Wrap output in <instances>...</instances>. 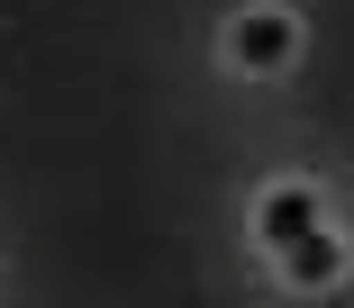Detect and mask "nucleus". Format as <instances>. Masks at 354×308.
I'll return each instance as SVG.
<instances>
[{
  "label": "nucleus",
  "mask_w": 354,
  "mask_h": 308,
  "mask_svg": "<svg viewBox=\"0 0 354 308\" xmlns=\"http://www.w3.org/2000/svg\"><path fill=\"white\" fill-rule=\"evenodd\" d=\"M227 64L236 73H291L300 64V19L281 10V0H245L227 19Z\"/></svg>",
  "instance_id": "1"
},
{
  "label": "nucleus",
  "mask_w": 354,
  "mask_h": 308,
  "mask_svg": "<svg viewBox=\"0 0 354 308\" xmlns=\"http://www.w3.org/2000/svg\"><path fill=\"white\" fill-rule=\"evenodd\" d=\"M309 227H327V200H318V182H300V173H281L263 200H254V236L281 254V245H300Z\"/></svg>",
  "instance_id": "2"
},
{
  "label": "nucleus",
  "mask_w": 354,
  "mask_h": 308,
  "mask_svg": "<svg viewBox=\"0 0 354 308\" xmlns=\"http://www.w3.org/2000/svg\"><path fill=\"white\" fill-rule=\"evenodd\" d=\"M272 272L291 281V290H336V281H345V236H336V227H309L300 245L272 254Z\"/></svg>",
  "instance_id": "3"
}]
</instances>
